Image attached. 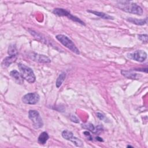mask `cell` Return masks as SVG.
Masks as SVG:
<instances>
[{"label":"cell","mask_w":148,"mask_h":148,"mask_svg":"<svg viewBox=\"0 0 148 148\" xmlns=\"http://www.w3.org/2000/svg\"><path fill=\"white\" fill-rule=\"evenodd\" d=\"M129 56H128V57H130V58L140 62L145 61L146 60L147 56V53L142 50H136L132 53H130Z\"/></svg>","instance_id":"8"},{"label":"cell","mask_w":148,"mask_h":148,"mask_svg":"<svg viewBox=\"0 0 148 148\" xmlns=\"http://www.w3.org/2000/svg\"><path fill=\"white\" fill-rule=\"evenodd\" d=\"M28 117L32 123L33 127L36 128H40L43 127V123L39 113L35 110H30L28 112Z\"/></svg>","instance_id":"4"},{"label":"cell","mask_w":148,"mask_h":148,"mask_svg":"<svg viewBox=\"0 0 148 148\" xmlns=\"http://www.w3.org/2000/svg\"><path fill=\"white\" fill-rule=\"evenodd\" d=\"M40 99V97L36 92H29L24 95L22 98V101L25 104L35 105Z\"/></svg>","instance_id":"7"},{"label":"cell","mask_w":148,"mask_h":148,"mask_svg":"<svg viewBox=\"0 0 148 148\" xmlns=\"http://www.w3.org/2000/svg\"><path fill=\"white\" fill-rule=\"evenodd\" d=\"M127 20L130 23H132L133 24L139 25H143L145 24H146L147 23V18H146L145 19H137L135 18H132L129 17L127 18Z\"/></svg>","instance_id":"14"},{"label":"cell","mask_w":148,"mask_h":148,"mask_svg":"<svg viewBox=\"0 0 148 148\" xmlns=\"http://www.w3.org/2000/svg\"><path fill=\"white\" fill-rule=\"evenodd\" d=\"M97 117H98L100 120H103L105 118V116H104L103 114L101 113H97Z\"/></svg>","instance_id":"22"},{"label":"cell","mask_w":148,"mask_h":148,"mask_svg":"<svg viewBox=\"0 0 148 148\" xmlns=\"http://www.w3.org/2000/svg\"><path fill=\"white\" fill-rule=\"evenodd\" d=\"M56 38L64 46L76 54H79L80 51L74 43L66 35L59 34L56 36Z\"/></svg>","instance_id":"3"},{"label":"cell","mask_w":148,"mask_h":148,"mask_svg":"<svg viewBox=\"0 0 148 148\" xmlns=\"http://www.w3.org/2000/svg\"><path fill=\"white\" fill-rule=\"evenodd\" d=\"M83 134H84V135L87 138V139L90 140H92V136H91V135H90V134L89 133V132H88V131H84V132H83Z\"/></svg>","instance_id":"20"},{"label":"cell","mask_w":148,"mask_h":148,"mask_svg":"<svg viewBox=\"0 0 148 148\" xmlns=\"http://www.w3.org/2000/svg\"><path fill=\"white\" fill-rule=\"evenodd\" d=\"M8 54L10 56L12 55H17V49L16 47L13 45H10L8 49Z\"/></svg>","instance_id":"18"},{"label":"cell","mask_w":148,"mask_h":148,"mask_svg":"<svg viewBox=\"0 0 148 148\" xmlns=\"http://www.w3.org/2000/svg\"><path fill=\"white\" fill-rule=\"evenodd\" d=\"M138 39L141 40L142 42L147 43V39L148 36L147 34H140L138 35Z\"/></svg>","instance_id":"19"},{"label":"cell","mask_w":148,"mask_h":148,"mask_svg":"<svg viewBox=\"0 0 148 148\" xmlns=\"http://www.w3.org/2000/svg\"><path fill=\"white\" fill-rule=\"evenodd\" d=\"M17 59V55H12L5 58L2 61V65L3 67H8L11 64L14 62Z\"/></svg>","instance_id":"12"},{"label":"cell","mask_w":148,"mask_h":148,"mask_svg":"<svg viewBox=\"0 0 148 148\" xmlns=\"http://www.w3.org/2000/svg\"><path fill=\"white\" fill-rule=\"evenodd\" d=\"M133 147L132 146H130V145H128V146H127V147Z\"/></svg>","instance_id":"24"},{"label":"cell","mask_w":148,"mask_h":148,"mask_svg":"<svg viewBox=\"0 0 148 148\" xmlns=\"http://www.w3.org/2000/svg\"><path fill=\"white\" fill-rule=\"evenodd\" d=\"M30 57L35 61H38L39 62H43V63H49L50 62V60L47 56L45 55L38 54L36 53H32L30 56Z\"/></svg>","instance_id":"9"},{"label":"cell","mask_w":148,"mask_h":148,"mask_svg":"<svg viewBox=\"0 0 148 148\" xmlns=\"http://www.w3.org/2000/svg\"><path fill=\"white\" fill-rule=\"evenodd\" d=\"M116 6L120 10L128 12L130 13L135 14L136 15H142L143 14L142 8L131 1H120L117 2Z\"/></svg>","instance_id":"1"},{"label":"cell","mask_w":148,"mask_h":148,"mask_svg":"<svg viewBox=\"0 0 148 148\" xmlns=\"http://www.w3.org/2000/svg\"><path fill=\"white\" fill-rule=\"evenodd\" d=\"M96 139H97V140H99V141H103V140H102V139L101 138H99V137H98V136H97V137H96Z\"/></svg>","instance_id":"23"},{"label":"cell","mask_w":148,"mask_h":148,"mask_svg":"<svg viewBox=\"0 0 148 148\" xmlns=\"http://www.w3.org/2000/svg\"><path fill=\"white\" fill-rule=\"evenodd\" d=\"M88 12L89 13H91L97 16L100 17L102 18L103 19H106V20H114V17L106 14L105 13L103 12H97V11H95V10H87Z\"/></svg>","instance_id":"13"},{"label":"cell","mask_w":148,"mask_h":148,"mask_svg":"<svg viewBox=\"0 0 148 148\" xmlns=\"http://www.w3.org/2000/svg\"><path fill=\"white\" fill-rule=\"evenodd\" d=\"M71 120H72V121L74 122V123H78L79 122L78 119L75 116V115H71Z\"/></svg>","instance_id":"21"},{"label":"cell","mask_w":148,"mask_h":148,"mask_svg":"<svg viewBox=\"0 0 148 148\" xmlns=\"http://www.w3.org/2000/svg\"><path fill=\"white\" fill-rule=\"evenodd\" d=\"M62 136L66 140L72 142L77 147H82L83 146V142L79 138L75 137L73 133L68 130H64L62 132Z\"/></svg>","instance_id":"6"},{"label":"cell","mask_w":148,"mask_h":148,"mask_svg":"<svg viewBox=\"0 0 148 148\" xmlns=\"http://www.w3.org/2000/svg\"><path fill=\"white\" fill-rule=\"evenodd\" d=\"M65 77H66V73L65 72H62L58 76L56 81V84L57 88H59L62 85V83L65 80Z\"/></svg>","instance_id":"16"},{"label":"cell","mask_w":148,"mask_h":148,"mask_svg":"<svg viewBox=\"0 0 148 148\" xmlns=\"http://www.w3.org/2000/svg\"><path fill=\"white\" fill-rule=\"evenodd\" d=\"M121 74L125 77L131 79H139L142 76L140 75H138V73H134L131 71H125L122 70L121 71Z\"/></svg>","instance_id":"11"},{"label":"cell","mask_w":148,"mask_h":148,"mask_svg":"<svg viewBox=\"0 0 148 148\" xmlns=\"http://www.w3.org/2000/svg\"><path fill=\"white\" fill-rule=\"evenodd\" d=\"M18 67L24 79L30 83H33L35 82L36 77L32 69L31 68L21 63H19L18 64Z\"/></svg>","instance_id":"2"},{"label":"cell","mask_w":148,"mask_h":148,"mask_svg":"<svg viewBox=\"0 0 148 148\" xmlns=\"http://www.w3.org/2000/svg\"><path fill=\"white\" fill-rule=\"evenodd\" d=\"M10 76L17 84H23L24 82V79L21 73L16 70H13L10 72Z\"/></svg>","instance_id":"10"},{"label":"cell","mask_w":148,"mask_h":148,"mask_svg":"<svg viewBox=\"0 0 148 148\" xmlns=\"http://www.w3.org/2000/svg\"><path fill=\"white\" fill-rule=\"evenodd\" d=\"M53 13L55 15L58 16H66L69 19L72 20V21H73L75 22H76L79 24H81L82 25H85L84 23L82 20H80L79 18L72 15L70 12H69L66 9H64L62 8H55L53 10Z\"/></svg>","instance_id":"5"},{"label":"cell","mask_w":148,"mask_h":148,"mask_svg":"<svg viewBox=\"0 0 148 148\" xmlns=\"http://www.w3.org/2000/svg\"><path fill=\"white\" fill-rule=\"evenodd\" d=\"M82 127L83 128H85V129H87L88 130H90V131L91 132H95L97 131V130L95 129V127L91 123H86V124H82Z\"/></svg>","instance_id":"17"},{"label":"cell","mask_w":148,"mask_h":148,"mask_svg":"<svg viewBox=\"0 0 148 148\" xmlns=\"http://www.w3.org/2000/svg\"><path fill=\"white\" fill-rule=\"evenodd\" d=\"M49 138V136L46 132H42L38 139V142L40 145H45Z\"/></svg>","instance_id":"15"}]
</instances>
